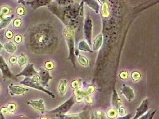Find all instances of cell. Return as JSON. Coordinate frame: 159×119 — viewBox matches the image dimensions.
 Masks as SVG:
<instances>
[{"label":"cell","mask_w":159,"mask_h":119,"mask_svg":"<svg viewBox=\"0 0 159 119\" xmlns=\"http://www.w3.org/2000/svg\"><path fill=\"white\" fill-rule=\"evenodd\" d=\"M34 64H28L25 68L22 70L20 73L16 75V77L18 76H25L27 77L35 76L38 74V72L34 68Z\"/></svg>","instance_id":"4"},{"label":"cell","mask_w":159,"mask_h":119,"mask_svg":"<svg viewBox=\"0 0 159 119\" xmlns=\"http://www.w3.org/2000/svg\"><path fill=\"white\" fill-rule=\"evenodd\" d=\"M148 102L147 99H145L142 102L141 105L136 109V114L135 117L132 119H137L141 117L145 112L147 111L148 110Z\"/></svg>","instance_id":"8"},{"label":"cell","mask_w":159,"mask_h":119,"mask_svg":"<svg viewBox=\"0 0 159 119\" xmlns=\"http://www.w3.org/2000/svg\"><path fill=\"white\" fill-rule=\"evenodd\" d=\"M26 103H27V104L30 105L34 108L36 109L37 110L43 112H44V110H45V105H44L43 99L29 101H26Z\"/></svg>","instance_id":"9"},{"label":"cell","mask_w":159,"mask_h":119,"mask_svg":"<svg viewBox=\"0 0 159 119\" xmlns=\"http://www.w3.org/2000/svg\"><path fill=\"white\" fill-rule=\"evenodd\" d=\"M66 89H67L66 81V80H61L60 81L59 86H58V90H59L60 94L61 95H63L65 94Z\"/></svg>","instance_id":"16"},{"label":"cell","mask_w":159,"mask_h":119,"mask_svg":"<svg viewBox=\"0 0 159 119\" xmlns=\"http://www.w3.org/2000/svg\"><path fill=\"white\" fill-rule=\"evenodd\" d=\"M149 117H150V116H149V112H148L147 114H145L144 116H141V117H139V118L137 119H148Z\"/></svg>","instance_id":"39"},{"label":"cell","mask_w":159,"mask_h":119,"mask_svg":"<svg viewBox=\"0 0 159 119\" xmlns=\"http://www.w3.org/2000/svg\"><path fill=\"white\" fill-rule=\"evenodd\" d=\"M82 99H83V97L81 96V95H78V96L76 97V101H78V102L82 101Z\"/></svg>","instance_id":"42"},{"label":"cell","mask_w":159,"mask_h":119,"mask_svg":"<svg viewBox=\"0 0 159 119\" xmlns=\"http://www.w3.org/2000/svg\"><path fill=\"white\" fill-rule=\"evenodd\" d=\"M22 37L20 35H17L14 37V41L17 44H20L22 41Z\"/></svg>","instance_id":"33"},{"label":"cell","mask_w":159,"mask_h":119,"mask_svg":"<svg viewBox=\"0 0 159 119\" xmlns=\"http://www.w3.org/2000/svg\"><path fill=\"white\" fill-rule=\"evenodd\" d=\"M27 57L25 56V54H22L19 57V59H17V61H18V63L19 64L20 66H23L24 65H25L26 63H27Z\"/></svg>","instance_id":"19"},{"label":"cell","mask_w":159,"mask_h":119,"mask_svg":"<svg viewBox=\"0 0 159 119\" xmlns=\"http://www.w3.org/2000/svg\"><path fill=\"white\" fill-rule=\"evenodd\" d=\"M26 4L30 5V7L33 9H36L41 6H43L48 4L50 1H44V0H37V1H26Z\"/></svg>","instance_id":"11"},{"label":"cell","mask_w":159,"mask_h":119,"mask_svg":"<svg viewBox=\"0 0 159 119\" xmlns=\"http://www.w3.org/2000/svg\"><path fill=\"white\" fill-rule=\"evenodd\" d=\"M132 114H128L126 116H123V117H120L119 118H117V119H130L131 118Z\"/></svg>","instance_id":"40"},{"label":"cell","mask_w":159,"mask_h":119,"mask_svg":"<svg viewBox=\"0 0 159 119\" xmlns=\"http://www.w3.org/2000/svg\"><path fill=\"white\" fill-rule=\"evenodd\" d=\"M0 119H6L4 114H2L1 112H0Z\"/></svg>","instance_id":"43"},{"label":"cell","mask_w":159,"mask_h":119,"mask_svg":"<svg viewBox=\"0 0 159 119\" xmlns=\"http://www.w3.org/2000/svg\"><path fill=\"white\" fill-rule=\"evenodd\" d=\"M120 77L122 79H127L128 77V73L126 71H124L120 73Z\"/></svg>","instance_id":"35"},{"label":"cell","mask_w":159,"mask_h":119,"mask_svg":"<svg viewBox=\"0 0 159 119\" xmlns=\"http://www.w3.org/2000/svg\"><path fill=\"white\" fill-rule=\"evenodd\" d=\"M87 4L92 8H93L94 10L96 11V13H98L99 11V6L97 1H87Z\"/></svg>","instance_id":"18"},{"label":"cell","mask_w":159,"mask_h":119,"mask_svg":"<svg viewBox=\"0 0 159 119\" xmlns=\"http://www.w3.org/2000/svg\"><path fill=\"white\" fill-rule=\"evenodd\" d=\"M17 13L19 15H23L25 14V9L22 7H19L17 8Z\"/></svg>","instance_id":"34"},{"label":"cell","mask_w":159,"mask_h":119,"mask_svg":"<svg viewBox=\"0 0 159 119\" xmlns=\"http://www.w3.org/2000/svg\"><path fill=\"white\" fill-rule=\"evenodd\" d=\"M96 116H97V119H99L100 117L101 119L104 117L102 112H97V115H96Z\"/></svg>","instance_id":"38"},{"label":"cell","mask_w":159,"mask_h":119,"mask_svg":"<svg viewBox=\"0 0 159 119\" xmlns=\"http://www.w3.org/2000/svg\"><path fill=\"white\" fill-rule=\"evenodd\" d=\"M102 15L104 17H107L109 16V13L108 11V5L107 3H104L102 8Z\"/></svg>","instance_id":"22"},{"label":"cell","mask_w":159,"mask_h":119,"mask_svg":"<svg viewBox=\"0 0 159 119\" xmlns=\"http://www.w3.org/2000/svg\"><path fill=\"white\" fill-rule=\"evenodd\" d=\"M5 35L7 39H11L13 37V32L10 30H7L5 33Z\"/></svg>","instance_id":"32"},{"label":"cell","mask_w":159,"mask_h":119,"mask_svg":"<svg viewBox=\"0 0 159 119\" xmlns=\"http://www.w3.org/2000/svg\"><path fill=\"white\" fill-rule=\"evenodd\" d=\"M92 30H93L92 22L90 19L87 18V19L85 21V24H84V32H85L86 39L89 45H91Z\"/></svg>","instance_id":"6"},{"label":"cell","mask_w":159,"mask_h":119,"mask_svg":"<svg viewBox=\"0 0 159 119\" xmlns=\"http://www.w3.org/2000/svg\"><path fill=\"white\" fill-rule=\"evenodd\" d=\"M64 35L66 38H70L73 37L74 35V31L72 28H66L64 32Z\"/></svg>","instance_id":"20"},{"label":"cell","mask_w":159,"mask_h":119,"mask_svg":"<svg viewBox=\"0 0 159 119\" xmlns=\"http://www.w3.org/2000/svg\"><path fill=\"white\" fill-rule=\"evenodd\" d=\"M66 41L67 42V44L69 48V53H70V56L69 57V59L72 61L73 65H75V54H74V41L73 37H70V38H66Z\"/></svg>","instance_id":"10"},{"label":"cell","mask_w":159,"mask_h":119,"mask_svg":"<svg viewBox=\"0 0 159 119\" xmlns=\"http://www.w3.org/2000/svg\"><path fill=\"white\" fill-rule=\"evenodd\" d=\"M78 48H79L80 50H81V51L92 52V51L91 50L88 45L84 41H82L80 42L79 46H78Z\"/></svg>","instance_id":"17"},{"label":"cell","mask_w":159,"mask_h":119,"mask_svg":"<svg viewBox=\"0 0 159 119\" xmlns=\"http://www.w3.org/2000/svg\"><path fill=\"white\" fill-rule=\"evenodd\" d=\"M131 77H132V79H133V81H137L141 77V73L138 72H134L131 74Z\"/></svg>","instance_id":"25"},{"label":"cell","mask_w":159,"mask_h":119,"mask_svg":"<svg viewBox=\"0 0 159 119\" xmlns=\"http://www.w3.org/2000/svg\"><path fill=\"white\" fill-rule=\"evenodd\" d=\"M72 86L73 88L76 89H78L80 87V82L78 80H75L72 82Z\"/></svg>","instance_id":"30"},{"label":"cell","mask_w":159,"mask_h":119,"mask_svg":"<svg viewBox=\"0 0 159 119\" xmlns=\"http://www.w3.org/2000/svg\"><path fill=\"white\" fill-rule=\"evenodd\" d=\"M122 94L126 98V99L128 101H131L134 98V92L133 89L130 86H124L122 90H121Z\"/></svg>","instance_id":"12"},{"label":"cell","mask_w":159,"mask_h":119,"mask_svg":"<svg viewBox=\"0 0 159 119\" xmlns=\"http://www.w3.org/2000/svg\"><path fill=\"white\" fill-rule=\"evenodd\" d=\"M39 76L36 75V76H34L32 78L26 77L25 79H24L23 81L20 82V83L22 85H24L26 86L30 87V88H32L41 90L42 92L46 93L48 95H50L51 98H56L55 95H54L52 92H51L50 91H48V90L45 89L43 87L40 85V83L39 82Z\"/></svg>","instance_id":"1"},{"label":"cell","mask_w":159,"mask_h":119,"mask_svg":"<svg viewBox=\"0 0 159 119\" xmlns=\"http://www.w3.org/2000/svg\"><path fill=\"white\" fill-rule=\"evenodd\" d=\"M0 70H1L2 74V79L4 81L10 79L15 81H17V79L15 76V74L11 72L5 60L4 59L3 57H2L1 55H0Z\"/></svg>","instance_id":"2"},{"label":"cell","mask_w":159,"mask_h":119,"mask_svg":"<svg viewBox=\"0 0 159 119\" xmlns=\"http://www.w3.org/2000/svg\"><path fill=\"white\" fill-rule=\"evenodd\" d=\"M3 46L6 50L10 53H13L17 49L16 45L12 42H7L5 43Z\"/></svg>","instance_id":"15"},{"label":"cell","mask_w":159,"mask_h":119,"mask_svg":"<svg viewBox=\"0 0 159 119\" xmlns=\"http://www.w3.org/2000/svg\"><path fill=\"white\" fill-rule=\"evenodd\" d=\"M22 24V20L20 19H16L13 21V26L15 28H19Z\"/></svg>","instance_id":"29"},{"label":"cell","mask_w":159,"mask_h":119,"mask_svg":"<svg viewBox=\"0 0 159 119\" xmlns=\"http://www.w3.org/2000/svg\"><path fill=\"white\" fill-rule=\"evenodd\" d=\"M78 60H79V62L82 66H87L88 64V61L85 57L80 55Z\"/></svg>","instance_id":"23"},{"label":"cell","mask_w":159,"mask_h":119,"mask_svg":"<svg viewBox=\"0 0 159 119\" xmlns=\"http://www.w3.org/2000/svg\"><path fill=\"white\" fill-rule=\"evenodd\" d=\"M14 18V15H11L9 17H4L0 22V29H2L6 28L8 25L11 22L13 19Z\"/></svg>","instance_id":"13"},{"label":"cell","mask_w":159,"mask_h":119,"mask_svg":"<svg viewBox=\"0 0 159 119\" xmlns=\"http://www.w3.org/2000/svg\"><path fill=\"white\" fill-rule=\"evenodd\" d=\"M3 47H4V46H3V45H2L1 43H0V50H1V49L3 48Z\"/></svg>","instance_id":"45"},{"label":"cell","mask_w":159,"mask_h":119,"mask_svg":"<svg viewBox=\"0 0 159 119\" xmlns=\"http://www.w3.org/2000/svg\"><path fill=\"white\" fill-rule=\"evenodd\" d=\"M94 90H95V88H94V86H89L87 91L85 92H83V93H84V95H87V96L88 95H89V94L93 93V92H94Z\"/></svg>","instance_id":"31"},{"label":"cell","mask_w":159,"mask_h":119,"mask_svg":"<svg viewBox=\"0 0 159 119\" xmlns=\"http://www.w3.org/2000/svg\"><path fill=\"white\" fill-rule=\"evenodd\" d=\"M102 39H103V37L102 34L99 35L97 37H96L94 41V45H93L94 50L97 51L101 48V45L102 44Z\"/></svg>","instance_id":"14"},{"label":"cell","mask_w":159,"mask_h":119,"mask_svg":"<svg viewBox=\"0 0 159 119\" xmlns=\"http://www.w3.org/2000/svg\"><path fill=\"white\" fill-rule=\"evenodd\" d=\"M17 61V58L16 56H11L9 59V63L11 64H15Z\"/></svg>","instance_id":"36"},{"label":"cell","mask_w":159,"mask_h":119,"mask_svg":"<svg viewBox=\"0 0 159 119\" xmlns=\"http://www.w3.org/2000/svg\"><path fill=\"white\" fill-rule=\"evenodd\" d=\"M8 89L10 90V94L11 96H14L16 95H22L24 93H25V92L28 90V89H26L22 86L15 85L13 83L9 85Z\"/></svg>","instance_id":"7"},{"label":"cell","mask_w":159,"mask_h":119,"mask_svg":"<svg viewBox=\"0 0 159 119\" xmlns=\"http://www.w3.org/2000/svg\"><path fill=\"white\" fill-rule=\"evenodd\" d=\"M4 17H4V15H3V14H2V13L0 12V21L2 20Z\"/></svg>","instance_id":"44"},{"label":"cell","mask_w":159,"mask_h":119,"mask_svg":"<svg viewBox=\"0 0 159 119\" xmlns=\"http://www.w3.org/2000/svg\"><path fill=\"white\" fill-rule=\"evenodd\" d=\"M38 74H39V82L40 83V85L43 86H48V83L50 79H52V77L51 76L50 73L43 69H41L39 72V73H38Z\"/></svg>","instance_id":"5"},{"label":"cell","mask_w":159,"mask_h":119,"mask_svg":"<svg viewBox=\"0 0 159 119\" xmlns=\"http://www.w3.org/2000/svg\"><path fill=\"white\" fill-rule=\"evenodd\" d=\"M119 112L120 115H121V116H124L126 114V111L123 107H120Z\"/></svg>","instance_id":"37"},{"label":"cell","mask_w":159,"mask_h":119,"mask_svg":"<svg viewBox=\"0 0 159 119\" xmlns=\"http://www.w3.org/2000/svg\"><path fill=\"white\" fill-rule=\"evenodd\" d=\"M117 111L115 109L112 108V109H110L108 112H107V116L110 118H114L117 116Z\"/></svg>","instance_id":"24"},{"label":"cell","mask_w":159,"mask_h":119,"mask_svg":"<svg viewBox=\"0 0 159 119\" xmlns=\"http://www.w3.org/2000/svg\"><path fill=\"white\" fill-rule=\"evenodd\" d=\"M16 108V104L15 103H10L8 104L7 109L9 112H15Z\"/></svg>","instance_id":"27"},{"label":"cell","mask_w":159,"mask_h":119,"mask_svg":"<svg viewBox=\"0 0 159 119\" xmlns=\"http://www.w3.org/2000/svg\"><path fill=\"white\" fill-rule=\"evenodd\" d=\"M113 104L116 105L117 108H119L121 105V101L120 98L117 96V92L115 91V94L113 95Z\"/></svg>","instance_id":"21"},{"label":"cell","mask_w":159,"mask_h":119,"mask_svg":"<svg viewBox=\"0 0 159 119\" xmlns=\"http://www.w3.org/2000/svg\"><path fill=\"white\" fill-rule=\"evenodd\" d=\"M0 35H1V33H0Z\"/></svg>","instance_id":"46"},{"label":"cell","mask_w":159,"mask_h":119,"mask_svg":"<svg viewBox=\"0 0 159 119\" xmlns=\"http://www.w3.org/2000/svg\"><path fill=\"white\" fill-rule=\"evenodd\" d=\"M85 99L87 103H92V99H91V97H89V96H87Z\"/></svg>","instance_id":"41"},{"label":"cell","mask_w":159,"mask_h":119,"mask_svg":"<svg viewBox=\"0 0 159 119\" xmlns=\"http://www.w3.org/2000/svg\"><path fill=\"white\" fill-rule=\"evenodd\" d=\"M74 98L71 97L69 100L66 101L63 104H61L60 106H59L58 108H56L55 110H53L50 112H54V113H61V114H65L66 112H68L70 108L72 107L73 105L74 104Z\"/></svg>","instance_id":"3"},{"label":"cell","mask_w":159,"mask_h":119,"mask_svg":"<svg viewBox=\"0 0 159 119\" xmlns=\"http://www.w3.org/2000/svg\"><path fill=\"white\" fill-rule=\"evenodd\" d=\"M54 67V63L52 62V61H47L45 63V67L46 69L48 70H52L53 68Z\"/></svg>","instance_id":"26"},{"label":"cell","mask_w":159,"mask_h":119,"mask_svg":"<svg viewBox=\"0 0 159 119\" xmlns=\"http://www.w3.org/2000/svg\"><path fill=\"white\" fill-rule=\"evenodd\" d=\"M1 13L4 15H7L10 12V9L7 7H2L1 8Z\"/></svg>","instance_id":"28"}]
</instances>
